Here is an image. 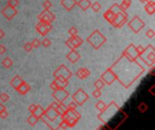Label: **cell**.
<instances>
[{"instance_id":"obj_1","label":"cell","mask_w":155,"mask_h":130,"mask_svg":"<svg viewBox=\"0 0 155 130\" xmlns=\"http://www.w3.org/2000/svg\"><path fill=\"white\" fill-rule=\"evenodd\" d=\"M110 68L113 70L116 81L124 89H129L145 71L144 67L137 60L130 59L124 52Z\"/></svg>"},{"instance_id":"obj_2","label":"cell","mask_w":155,"mask_h":130,"mask_svg":"<svg viewBox=\"0 0 155 130\" xmlns=\"http://www.w3.org/2000/svg\"><path fill=\"white\" fill-rule=\"evenodd\" d=\"M122 109L114 102V101H112L109 105L106 106L105 109L103 111V112H100L97 116L98 119L101 120L104 124H107L110 119H111V117L112 116H114L116 115V113L118 111H120Z\"/></svg>"},{"instance_id":"obj_3","label":"cell","mask_w":155,"mask_h":130,"mask_svg":"<svg viewBox=\"0 0 155 130\" xmlns=\"http://www.w3.org/2000/svg\"><path fill=\"white\" fill-rule=\"evenodd\" d=\"M87 43L94 49V50H98L100 49L107 41L106 37L98 30L95 29L86 39Z\"/></svg>"},{"instance_id":"obj_4","label":"cell","mask_w":155,"mask_h":130,"mask_svg":"<svg viewBox=\"0 0 155 130\" xmlns=\"http://www.w3.org/2000/svg\"><path fill=\"white\" fill-rule=\"evenodd\" d=\"M155 49L152 44H149L144 48L142 54L139 56V59L143 62H144L148 67L152 68L155 63Z\"/></svg>"},{"instance_id":"obj_5","label":"cell","mask_w":155,"mask_h":130,"mask_svg":"<svg viewBox=\"0 0 155 130\" xmlns=\"http://www.w3.org/2000/svg\"><path fill=\"white\" fill-rule=\"evenodd\" d=\"M127 25L134 32V33H138L144 28L145 23L139 17V15H134L129 22H127Z\"/></svg>"},{"instance_id":"obj_6","label":"cell","mask_w":155,"mask_h":130,"mask_svg":"<svg viewBox=\"0 0 155 130\" xmlns=\"http://www.w3.org/2000/svg\"><path fill=\"white\" fill-rule=\"evenodd\" d=\"M73 101L77 105V106H83L88 100H89V95L83 90V89H78L72 96Z\"/></svg>"},{"instance_id":"obj_7","label":"cell","mask_w":155,"mask_h":130,"mask_svg":"<svg viewBox=\"0 0 155 130\" xmlns=\"http://www.w3.org/2000/svg\"><path fill=\"white\" fill-rule=\"evenodd\" d=\"M127 22H128V14L126 13L125 10H123V11H121L115 14L114 19L111 24L115 28H121Z\"/></svg>"},{"instance_id":"obj_8","label":"cell","mask_w":155,"mask_h":130,"mask_svg":"<svg viewBox=\"0 0 155 130\" xmlns=\"http://www.w3.org/2000/svg\"><path fill=\"white\" fill-rule=\"evenodd\" d=\"M53 76L54 78L56 77H63L66 80H69L72 76H73V72L64 65V64H61L53 73Z\"/></svg>"},{"instance_id":"obj_9","label":"cell","mask_w":155,"mask_h":130,"mask_svg":"<svg viewBox=\"0 0 155 130\" xmlns=\"http://www.w3.org/2000/svg\"><path fill=\"white\" fill-rule=\"evenodd\" d=\"M69 92L65 90V88H61L56 90H54L52 97L59 103H63L64 100H66L69 97Z\"/></svg>"},{"instance_id":"obj_10","label":"cell","mask_w":155,"mask_h":130,"mask_svg":"<svg viewBox=\"0 0 155 130\" xmlns=\"http://www.w3.org/2000/svg\"><path fill=\"white\" fill-rule=\"evenodd\" d=\"M52 29H53V25L50 23H44V22L39 21L37 24L35 25V30L41 36H46V34Z\"/></svg>"},{"instance_id":"obj_11","label":"cell","mask_w":155,"mask_h":130,"mask_svg":"<svg viewBox=\"0 0 155 130\" xmlns=\"http://www.w3.org/2000/svg\"><path fill=\"white\" fill-rule=\"evenodd\" d=\"M105 83V85H112L115 81H116V77L113 71V70L109 67L106 69V71L102 73L101 77H100Z\"/></svg>"},{"instance_id":"obj_12","label":"cell","mask_w":155,"mask_h":130,"mask_svg":"<svg viewBox=\"0 0 155 130\" xmlns=\"http://www.w3.org/2000/svg\"><path fill=\"white\" fill-rule=\"evenodd\" d=\"M37 18L41 22L52 24L55 20V15L50 10H44L42 13L39 14V15L37 16Z\"/></svg>"},{"instance_id":"obj_13","label":"cell","mask_w":155,"mask_h":130,"mask_svg":"<svg viewBox=\"0 0 155 130\" xmlns=\"http://www.w3.org/2000/svg\"><path fill=\"white\" fill-rule=\"evenodd\" d=\"M1 13H2V14L5 16V18L6 20L11 21V20L17 14V10H16L15 7H13V6H11V5H6L3 8V10L1 11Z\"/></svg>"},{"instance_id":"obj_14","label":"cell","mask_w":155,"mask_h":130,"mask_svg":"<svg viewBox=\"0 0 155 130\" xmlns=\"http://www.w3.org/2000/svg\"><path fill=\"white\" fill-rule=\"evenodd\" d=\"M45 119H47L48 120H50V121H54V120H56L57 119V118L60 116V114H59V112L56 110V109H54V108H52L51 106H49L46 109H45V111H44V115H43ZM42 116V117H43Z\"/></svg>"},{"instance_id":"obj_15","label":"cell","mask_w":155,"mask_h":130,"mask_svg":"<svg viewBox=\"0 0 155 130\" xmlns=\"http://www.w3.org/2000/svg\"><path fill=\"white\" fill-rule=\"evenodd\" d=\"M123 52L132 60H138L139 59V54H138V52L136 50V46L134 43H130L129 46Z\"/></svg>"},{"instance_id":"obj_16","label":"cell","mask_w":155,"mask_h":130,"mask_svg":"<svg viewBox=\"0 0 155 130\" xmlns=\"http://www.w3.org/2000/svg\"><path fill=\"white\" fill-rule=\"evenodd\" d=\"M66 58L68 59V61H69L72 64H74V63H76V62L80 60L81 55H80V53L76 51V49H73V50H71V52H68V54L66 55Z\"/></svg>"},{"instance_id":"obj_17","label":"cell","mask_w":155,"mask_h":130,"mask_svg":"<svg viewBox=\"0 0 155 130\" xmlns=\"http://www.w3.org/2000/svg\"><path fill=\"white\" fill-rule=\"evenodd\" d=\"M60 4L66 11L70 12L77 5V1L76 0H61Z\"/></svg>"},{"instance_id":"obj_18","label":"cell","mask_w":155,"mask_h":130,"mask_svg":"<svg viewBox=\"0 0 155 130\" xmlns=\"http://www.w3.org/2000/svg\"><path fill=\"white\" fill-rule=\"evenodd\" d=\"M75 75H76V77L79 78L80 80H84V79L88 78V77L91 75V71H90L87 68L84 67V68L78 69V70L76 71V72H75Z\"/></svg>"},{"instance_id":"obj_19","label":"cell","mask_w":155,"mask_h":130,"mask_svg":"<svg viewBox=\"0 0 155 130\" xmlns=\"http://www.w3.org/2000/svg\"><path fill=\"white\" fill-rule=\"evenodd\" d=\"M30 90H31L30 85H29L27 82H25V81H24L15 89V90H16L20 95H25L27 92L30 91Z\"/></svg>"},{"instance_id":"obj_20","label":"cell","mask_w":155,"mask_h":130,"mask_svg":"<svg viewBox=\"0 0 155 130\" xmlns=\"http://www.w3.org/2000/svg\"><path fill=\"white\" fill-rule=\"evenodd\" d=\"M69 39H70V41L72 42V43L74 44V46L75 49H77L78 47H80V46L83 44V43H84V40H83L80 36H78V34L72 35Z\"/></svg>"},{"instance_id":"obj_21","label":"cell","mask_w":155,"mask_h":130,"mask_svg":"<svg viewBox=\"0 0 155 130\" xmlns=\"http://www.w3.org/2000/svg\"><path fill=\"white\" fill-rule=\"evenodd\" d=\"M24 81V80L19 76V75H15L10 81H9V84L12 88H14L15 90Z\"/></svg>"},{"instance_id":"obj_22","label":"cell","mask_w":155,"mask_h":130,"mask_svg":"<svg viewBox=\"0 0 155 130\" xmlns=\"http://www.w3.org/2000/svg\"><path fill=\"white\" fill-rule=\"evenodd\" d=\"M76 5H78L83 11H86V10H88L91 7L92 2L90 0H80V1L77 2Z\"/></svg>"},{"instance_id":"obj_23","label":"cell","mask_w":155,"mask_h":130,"mask_svg":"<svg viewBox=\"0 0 155 130\" xmlns=\"http://www.w3.org/2000/svg\"><path fill=\"white\" fill-rule=\"evenodd\" d=\"M114 16H115V14H114L110 8L104 14V18L108 23H110V24L113 23V21H114Z\"/></svg>"},{"instance_id":"obj_24","label":"cell","mask_w":155,"mask_h":130,"mask_svg":"<svg viewBox=\"0 0 155 130\" xmlns=\"http://www.w3.org/2000/svg\"><path fill=\"white\" fill-rule=\"evenodd\" d=\"M54 80L57 81L59 86L62 88H66L69 84V80H66L63 77H56V78H54Z\"/></svg>"},{"instance_id":"obj_25","label":"cell","mask_w":155,"mask_h":130,"mask_svg":"<svg viewBox=\"0 0 155 130\" xmlns=\"http://www.w3.org/2000/svg\"><path fill=\"white\" fill-rule=\"evenodd\" d=\"M27 123L30 125V126H32V127H34L35 124H37V122L39 121V119L35 115V114H31L28 118H27Z\"/></svg>"},{"instance_id":"obj_26","label":"cell","mask_w":155,"mask_h":130,"mask_svg":"<svg viewBox=\"0 0 155 130\" xmlns=\"http://www.w3.org/2000/svg\"><path fill=\"white\" fill-rule=\"evenodd\" d=\"M144 10H145V12H146L149 15H153V14H154L155 13V5H152V4L147 3V4L144 5Z\"/></svg>"},{"instance_id":"obj_27","label":"cell","mask_w":155,"mask_h":130,"mask_svg":"<svg viewBox=\"0 0 155 130\" xmlns=\"http://www.w3.org/2000/svg\"><path fill=\"white\" fill-rule=\"evenodd\" d=\"M13 64H14V62H13V61H12L9 57H5V58L2 61V65H3V67L5 68V69H10V68L13 66Z\"/></svg>"},{"instance_id":"obj_28","label":"cell","mask_w":155,"mask_h":130,"mask_svg":"<svg viewBox=\"0 0 155 130\" xmlns=\"http://www.w3.org/2000/svg\"><path fill=\"white\" fill-rule=\"evenodd\" d=\"M104 86H105V83H104V81L100 78V79H98V80H96L95 81H94V87L95 88V90H102L104 88Z\"/></svg>"},{"instance_id":"obj_29","label":"cell","mask_w":155,"mask_h":130,"mask_svg":"<svg viewBox=\"0 0 155 130\" xmlns=\"http://www.w3.org/2000/svg\"><path fill=\"white\" fill-rule=\"evenodd\" d=\"M106 106H107V105H106L103 100H99V101H97L96 104H95V109H96L97 110H99V112H103V111L105 109Z\"/></svg>"},{"instance_id":"obj_30","label":"cell","mask_w":155,"mask_h":130,"mask_svg":"<svg viewBox=\"0 0 155 130\" xmlns=\"http://www.w3.org/2000/svg\"><path fill=\"white\" fill-rule=\"evenodd\" d=\"M66 121H67V124H68V128H74L78 123L79 119H75V118H73V117H69Z\"/></svg>"},{"instance_id":"obj_31","label":"cell","mask_w":155,"mask_h":130,"mask_svg":"<svg viewBox=\"0 0 155 130\" xmlns=\"http://www.w3.org/2000/svg\"><path fill=\"white\" fill-rule=\"evenodd\" d=\"M138 110L142 113V114H143V113H145L147 110H148V109H149V107L147 106V104L145 103V102H141L139 105H138Z\"/></svg>"},{"instance_id":"obj_32","label":"cell","mask_w":155,"mask_h":130,"mask_svg":"<svg viewBox=\"0 0 155 130\" xmlns=\"http://www.w3.org/2000/svg\"><path fill=\"white\" fill-rule=\"evenodd\" d=\"M44 111H45V109L42 108V106H40V105H37V108H36V110H35V112L34 113L39 119L42 118V116L44 115Z\"/></svg>"},{"instance_id":"obj_33","label":"cell","mask_w":155,"mask_h":130,"mask_svg":"<svg viewBox=\"0 0 155 130\" xmlns=\"http://www.w3.org/2000/svg\"><path fill=\"white\" fill-rule=\"evenodd\" d=\"M91 8L94 10V12L97 13V12H99V11L101 10V8H102V5H101V4H100L99 2L95 1V2H94V3H92Z\"/></svg>"},{"instance_id":"obj_34","label":"cell","mask_w":155,"mask_h":130,"mask_svg":"<svg viewBox=\"0 0 155 130\" xmlns=\"http://www.w3.org/2000/svg\"><path fill=\"white\" fill-rule=\"evenodd\" d=\"M131 5H132V0H123L122 4H121L120 5H121V7H122L124 10L126 11V10L131 6Z\"/></svg>"},{"instance_id":"obj_35","label":"cell","mask_w":155,"mask_h":130,"mask_svg":"<svg viewBox=\"0 0 155 130\" xmlns=\"http://www.w3.org/2000/svg\"><path fill=\"white\" fill-rule=\"evenodd\" d=\"M10 100V97L7 93L5 92H1L0 93V101L5 103V102H7L8 100Z\"/></svg>"},{"instance_id":"obj_36","label":"cell","mask_w":155,"mask_h":130,"mask_svg":"<svg viewBox=\"0 0 155 130\" xmlns=\"http://www.w3.org/2000/svg\"><path fill=\"white\" fill-rule=\"evenodd\" d=\"M68 128V124H67V121L66 120H64V119H61V121L59 122L58 124V127L56 128V129H66Z\"/></svg>"},{"instance_id":"obj_37","label":"cell","mask_w":155,"mask_h":130,"mask_svg":"<svg viewBox=\"0 0 155 130\" xmlns=\"http://www.w3.org/2000/svg\"><path fill=\"white\" fill-rule=\"evenodd\" d=\"M53 6V4L50 0H45L43 3V8L44 10H50V8Z\"/></svg>"},{"instance_id":"obj_38","label":"cell","mask_w":155,"mask_h":130,"mask_svg":"<svg viewBox=\"0 0 155 130\" xmlns=\"http://www.w3.org/2000/svg\"><path fill=\"white\" fill-rule=\"evenodd\" d=\"M51 44H52V42H51V40H50L49 38H47V37L44 38V40L41 41V45H43L44 47H49Z\"/></svg>"},{"instance_id":"obj_39","label":"cell","mask_w":155,"mask_h":130,"mask_svg":"<svg viewBox=\"0 0 155 130\" xmlns=\"http://www.w3.org/2000/svg\"><path fill=\"white\" fill-rule=\"evenodd\" d=\"M31 44L33 46V48H38L40 45H41V41L37 38H35L33 39V41L31 42Z\"/></svg>"},{"instance_id":"obj_40","label":"cell","mask_w":155,"mask_h":130,"mask_svg":"<svg viewBox=\"0 0 155 130\" xmlns=\"http://www.w3.org/2000/svg\"><path fill=\"white\" fill-rule=\"evenodd\" d=\"M23 48H24V50H25V52H30L34 49L33 46H32V44H31V43H25L24 44Z\"/></svg>"},{"instance_id":"obj_41","label":"cell","mask_w":155,"mask_h":130,"mask_svg":"<svg viewBox=\"0 0 155 130\" xmlns=\"http://www.w3.org/2000/svg\"><path fill=\"white\" fill-rule=\"evenodd\" d=\"M62 87H60L59 86V84L57 83V81L54 80L51 84H50V89L51 90H58V89H61Z\"/></svg>"},{"instance_id":"obj_42","label":"cell","mask_w":155,"mask_h":130,"mask_svg":"<svg viewBox=\"0 0 155 130\" xmlns=\"http://www.w3.org/2000/svg\"><path fill=\"white\" fill-rule=\"evenodd\" d=\"M145 35L148 37V38H150V39H153V37L155 36V32L153 29H149L146 33H145Z\"/></svg>"},{"instance_id":"obj_43","label":"cell","mask_w":155,"mask_h":130,"mask_svg":"<svg viewBox=\"0 0 155 130\" xmlns=\"http://www.w3.org/2000/svg\"><path fill=\"white\" fill-rule=\"evenodd\" d=\"M68 33L72 36V35H75V34H77L78 33V30H77V28L76 27H74V26H72L71 28H69L68 29Z\"/></svg>"},{"instance_id":"obj_44","label":"cell","mask_w":155,"mask_h":130,"mask_svg":"<svg viewBox=\"0 0 155 130\" xmlns=\"http://www.w3.org/2000/svg\"><path fill=\"white\" fill-rule=\"evenodd\" d=\"M7 5H11L13 7H16L19 5V0H8L7 1Z\"/></svg>"},{"instance_id":"obj_45","label":"cell","mask_w":155,"mask_h":130,"mask_svg":"<svg viewBox=\"0 0 155 130\" xmlns=\"http://www.w3.org/2000/svg\"><path fill=\"white\" fill-rule=\"evenodd\" d=\"M92 95L95 98V99H99L102 96V91L100 90H94L92 93Z\"/></svg>"},{"instance_id":"obj_46","label":"cell","mask_w":155,"mask_h":130,"mask_svg":"<svg viewBox=\"0 0 155 130\" xmlns=\"http://www.w3.org/2000/svg\"><path fill=\"white\" fill-rule=\"evenodd\" d=\"M36 108H37V104H32L28 107V110L31 114H34L36 110Z\"/></svg>"},{"instance_id":"obj_47","label":"cell","mask_w":155,"mask_h":130,"mask_svg":"<svg viewBox=\"0 0 155 130\" xmlns=\"http://www.w3.org/2000/svg\"><path fill=\"white\" fill-rule=\"evenodd\" d=\"M77 105L74 102V101H72V102H70L69 104H68V106H67V109H77Z\"/></svg>"},{"instance_id":"obj_48","label":"cell","mask_w":155,"mask_h":130,"mask_svg":"<svg viewBox=\"0 0 155 130\" xmlns=\"http://www.w3.org/2000/svg\"><path fill=\"white\" fill-rule=\"evenodd\" d=\"M65 44H66V46L68 47V48H70L71 50H73V49H75L74 48V44L72 43V42L70 41V39L68 38L66 41H65Z\"/></svg>"},{"instance_id":"obj_49","label":"cell","mask_w":155,"mask_h":130,"mask_svg":"<svg viewBox=\"0 0 155 130\" xmlns=\"http://www.w3.org/2000/svg\"><path fill=\"white\" fill-rule=\"evenodd\" d=\"M7 117H8V111L6 109L4 110V111H2V112H0V118L2 119H5Z\"/></svg>"},{"instance_id":"obj_50","label":"cell","mask_w":155,"mask_h":130,"mask_svg":"<svg viewBox=\"0 0 155 130\" xmlns=\"http://www.w3.org/2000/svg\"><path fill=\"white\" fill-rule=\"evenodd\" d=\"M6 52V47L4 44H0V54H4Z\"/></svg>"},{"instance_id":"obj_51","label":"cell","mask_w":155,"mask_h":130,"mask_svg":"<svg viewBox=\"0 0 155 130\" xmlns=\"http://www.w3.org/2000/svg\"><path fill=\"white\" fill-rule=\"evenodd\" d=\"M6 109V108H5V106L3 104V103H0V112H2V111H4V110H5Z\"/></svg>"},{"instance_id":"obj_52","label":"cell","mask_w":155,"mask_h":130,"mask_svg":"<svg viewBox=\"0 0 155 130\" xmlns=\"http://www.w3.org/2000/svg\"><path fill=\"white\" fill-rule=\"evenodd\" d=\"M5 32H4L2 29H0V40H1V39H3V38L5 37Z\"/></svg>"},{"instance_id":"obj_53","label":"cell","mask_w":155,"mask_h":130,"mask_svg":"<svg viewBox=\"0 0 155 130\" xmlns=\"http://www.w3.org/2000/svg\"><path fill=\"white\" fill-rule=\"evenodd\" d=\"M147 2L151 4H155V0H147Z\"/></svg>"},{"instance_id":"obj_54","label":"cell","mask_w":155,"mask_h":130,"mask_svg":"<svg viewBox=\"0 0 155 130\" xmlns=\"http://www.w3.org/2000/svg\"><path fill=\"white\" fill-rule=\"evenodd\" d=\"M139 2H141V3H145V2H147V0H139Z\"/></svg>"}]
</instances>
